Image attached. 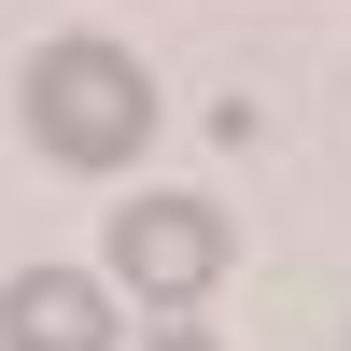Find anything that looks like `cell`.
Listing matches in <instances>:
<instances>
[{"label": "cell", "instance_id": "1", "mask_svg": "<svg viewBox=\"0 0 351 351\" xmlns=\"http://www.w3.org/2000/svg\"><path fill=\"white\" fill-rule=\"evenodd\" d=\"M14 99H28V141H43L56 169H127L141 141H155V71H141L127 43H99V28L43 43Z\"/></svg>", "mask_w": 351, "mask_h": 351}, {"label": "cell", "instance_id": "2", "mask_svg": "<svg viewBox=\"0 0 351 351\" xmlns=\"http://www.w3.org/2000/svg\"><path fill=\"white\" fill-rule=\"evenodd\" d=\"M99 281L141 295V309H197L225 281V211H211V197H141V211H112Z\"/></svg>", "mask_w": 351, "mask_h": 351}, {"label": "cell", "instance_id": "3", "mask_svg": "<svg viewBox=\"0 0 351 351\" xmlns=\"http://www.w3.org/2000/svg\"><path fill=\"white\" fill-rule=\"evenodd\" d=\"M0 351H112V281L14 267V281H0Z\"/></svg>", "mask_w": 351, "mask_h": 351}, {"label": "cell", "instance_id": "4", "mask_svg": "<svg viewBox=\"0 0 351 351\" xmlns=\"http://www.w3.org/2000/svg\"><path fill=\"white\" fill-rule=\"evenodd\" d=\"M155 351H211V337H155Z\"/></svg>", "mask_w": 351, "mask_h": 351}]
</instances>
